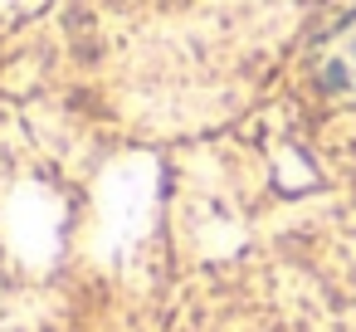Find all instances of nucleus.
<instances>
[{"mask_svg":"<svg viewBox=\"0 0 356 332\" xmlns=\"http://www.w3.org/2000/svg\"><path fill=\"white\" fill-rule=\"evenodd\" d=\"M317 79L346 98H356V20H346L341 30H332L317 49Z\"/></svg>","mask_w":356,"mask_h":332,"instance_id":"obj_1","label":"nucleus"}]
</instances>
